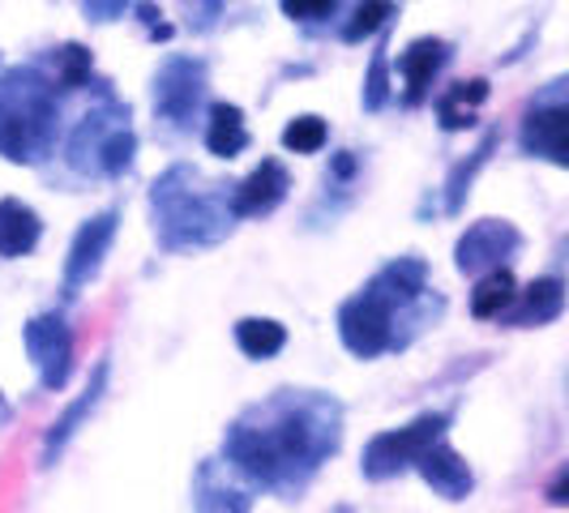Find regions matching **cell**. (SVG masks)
I'll use <instances>...</instances> for the list:
<instances>
[{
	"label": "cell",
	"instance_id": "cell-1",
	"mask_svg": "<svg viewBox=\"0 0 569 513\" xmlns=\"http://www.w3.org/2000/svg\"><path fill=\"white\" fill-rule=\"evenodd\" d=\"M342 450V402L321 390H274L223 432V462L257 492L296 496Z\"/></svg>",
	"mask_w": 569,
	"mask_h": 513
},
{
	"label": "cell",
	"instance_id": "cell-2",
	"mask_svg": "<svg viewBox=\"0 0 569 513\" xmlns=\"http://www.w3.org/2000/svg\"><path fill=\"white\" fill-rule=\"evenodd\" d=\"M441 309L446 300L428 291L425 256H395L339 304V342L356 360H377L386 351H402Z\"/></svg>",
	"mask_w": 569,
	"mask_h": 513
},
{
	"label": "cell",
	"instance_id": "cell-3",
	"mask_svg": "<svg viewBox=\"0 0 569 513\" xmlns=\"http://www.w3.org/2000/svg\"><path fill=\"white\" fill-rule=\"evenodd\" d=\"M231 184L206 180L189 163H171L150 184V223L168 253H198L223 244L236 228L231 214Z\"/></svg>",
	"mask_w": 569,
	"mask_h": 513
},
{
	"label": "cell",
	"instance_id": "cell-4",
	"mask_svg": "<svg viewBox=\"0 0 569 513\" xmlns=\"http://www.w3.org/2000/svg\"><path fill=\"white\" fill-rule=\"evenodd\" d=\"M60 124L57 82L39 69H4L0 73V159L9 163H39L52 154Z\"/></svg>",
	"mask_w": 569,
	"mask_h": 513
},
{
	"label": "cell",
	"instance_id": "cell-5",
	"mask_svg": "<svg viewBox=\"0 0 569 513\" xmlns=\"http://www.w3.org/2000/svg\"><path fill=\"white\" fill-rule=\"evenodd\" d=\"M138 159V133L129 129V108L103 90V108H90L69 138V168L82 175H124Z\"/></svg>",
	"mask_w": 569,
	"mask_h": 513
},
{
	"label": "cell",
	"instance_id": "cell-6",
	"mask_svg": "<svg viewBox=\"0 0 569 513\" xmlns=\"http://www.w3.org/2000/svg\"><path fill=\"white\" fill-rule=\"evenodd\" d=\"M450 420H455L450 411H425L411 424L386 428V432L369 436V445L360 454V475L369 484H390V480L407 475L416 466V457L425 454L432 441H441L450 432Z\"/></svg>",
	"mask_w": 569,
	"mask_h": 513
},
{
	"label": "cell",
	"instance_id": "cell-7",
	"mask_svg": "<svg viewBox=\"0 0 569 513\" xmlns=\"http://www.w3.org/2000/svg\"><path fill=\"white\" fill-rule=\"evenodd\" d=\"M22 346H27L30 364L39 372V385L48 394H60L73 376V360H78V339H73V325L60 309L30 316L22 325Z\"/></svg>",
	"mask_w": 569,
	"mask_h": 513
},
{
	"label": "cell",
	"instance_id": "cell-8",
	"mask_svg": "<svg viewBox=\"0 0 569 513\" xmlns=\"http://www.w3.org/2000/svg\"><path fill=\"white\" fill-rule=\"evenodd\" d=\"M206 60L168 57L154 73V115L176 133H189L206 103Z\"/></svg>",
	"mask_w": 569,
	"mask_h": 513
},
{
	"label": "cell",
	"instance_id": "cell-9",
	"mask_svg": "<svg viewBox=\"0 0 569 513\" xmlns=\"http://www.w3.org/2000/svg\"><path fill=\"white\" fill-rule=\"evenodd\" d=\"M518 145L531 159H548L552 168H569V103H566V78L552 82L540 99L527 108Z\"/></svg>",
	"mask_w": 569,
	"mask_h": 513
},
{
	"label": "cell",
	"instance_id": "cell-10",
	"mask_svg": "<svg viewBox=\"0 0 569 513\" xmlns=\"http://www.w3.org/2000/svg\"><path fill=\"white\" fill-rule=\"evenodd\" d=\"M116 228H120V210H99L94 219H86L82 228L73 231L69 240V256H64V270H60V295L64 300H78L86 286L99 279L103 261L116 244Z\"/></svg>",
	"mask_w": 569,
	"mask_h": 513
},
{
	"label": "cell",
	"instance_id": "cell-11",
	"mask_svg": "<svg viewBox=\"0 0 569 513\" xmlns=\"http://www.w3.org/2000/svg\"><path fill=\"white\" fill-rule=\"evenodd\" d=\"M522 249V231L506 219H480L458 235L455 244V270L467 279H480L497 265H510Z\"/></svg>",
	"mask_w": 569,
	"mask_h": 513
},
{
	"label": "cell",
	"instance_id": "cell-12",
	"mask_svg": "<svg viewBox=\"0 0 569 513\" xmlns=\"http://www.w3.org/2000/svg\"><path fill=\"white\" fill-rule=\"evenodd\" d=\"M108 376H112V360L103 355V360L94 364V372H90V381H86L82 394L69 402L57 420H52V428L43 432V445H39V466H43V471H52V466H57L60 454L73 445V436H78V432L86 428V420L94 415V406H99L103 394H108Z\"/></svg>",
	"mask_w": 569,
	"mask_h": 513
},
{
	"label": "cell",
	"instance_id": "cell-13",
	"mask_svg": "<svg viewBox=\"0 0 569 513\" xmlns=\"http://www.w3.org/2000/svg\"><path fill=\"white\" fill-rule=\"evenodd\" d=\"M257 487L240 480L223 457H206L193 471V510L198 513H253Z\"/></svg>",
	"mask_w": 569,
	"mask_h": 513
},
{
	"label": "cell",
	"instance_id": "cell-14",
	"mask_svg": "<svg viewBox=\"0 0 569 513\" xmlns=\"http://www.w3.org/2000/svg\"><path fill=\"white\" fill-rule=\"evenodd\" d=\"M291 193V175L279 159H261L240 184H231V214L236 219H266Z\"/></svg>",
	"mask_w": 569,
	"mask_h": 513
},
{
	"label": "cell",
	"instance_id": "cell-15",
	"mask_svg": "<svg viewBox=\"0 0 569 513\" xmlns=\"http://www.w3.org/2000/svg\"><path fill=\"white\" fill-rule=\"evenodd\" d=\"M561 313H566V279L543 274V279H531L527 286H518L513 300L506 304V313L497 321L510 325V330H540V325L561 321Z\"/></svg>",
	"mask_w": 569,
	"mask_h": 513
},
{
	"label": "cell",
	"instance_id": "cell-16",
	"mask_svg": "<svg viewBox=\"0 0 569 513\" xmlns=\"http://www.w3.org/2000/svg\"><path fill=\"white\" fill-rule=\"evenodd\" d=\"M420 480H425L441 501H450V505H458V501H467L471 492H476V471H471V462L458 454L455 445L441 436V441H432L425 454L416 457V466H411Z\"/></svg>",
	"mask_w": 569,
	"mask_h": 513
},
{
	"label": "cell",
	"instance_id": "cell-17",
	"mask_svg": "<svg viewBox=\"0 0 569 513\" xmlns=\"http://www.w3.org/2000/svg\"><path fill=\"white\" fill-rule=\"evenodd\" d=\"M446 60H450V43L446 39H416L402 52L399 69H402V82H407V94H402L407 108H420L425 103L432 82H437V73L446 69Z\"/></svg>",
	"mask_w": 569,
	"mask_h": 513
},
{
	"label": "cell",
	"instance_id": "cell-18",
	"mask_svg": "<svg viewBox=\"0 0 569 513\" xmlns=\"http://www.w3.org/2000/svg\"><path fill=\"white\" fill-rule=\"evenodd\" d=\"M43 240V219L30 210L27 201L18 198H0V256L4 261H18L30 256Z\"/></svg>",
	"mask_w": 569,
	"mask_h": 513
},
{
	"label": "cell",
	"instance_id": "cell-19",
	"mask_svg": "<svg viewBox=\"0 0 569 513\" xmlns=\"http://www.w3.org/2000/svg\"><path fill=\"white\" fill-rule=\"evenodd\" d=\"M206 150L214 159L231 163L236 154L249 150V124H244V112L236 103H210V120H206Z\"/></svg>",
	"mask_w": 569,
	"mask_h": 513
},
{
	"label": "cell",
	"instance_id": "cell-20",
	"mask_svg": "<svg viewBox=\"0 0 569 513\" xmlns=\"http://www.w3.org/2000/svg\"><path fill=\"white\" fill-rule=\"evenodd\" d=\"M497 142H501V133H497V129H488L485 138H480V145H476L462 163H455L450 180H446V214H450V219L462 214V205H467V198H471V184H476V175L488 168V159H492Z\"/></svg>",
	"mask_w": 569,
	"mask_h": 513
},
{
	"label": "cell",
	"instance_id": "cell-21",
	"mask_svg": "<svg viewBox=\"0 0 569 513\" xmlns=\"http://www.w3.org/2000/svg\"><path fill=\"white\" fill-rule=\"evenodd\" d=\"M488 99L485 78H471V82H455L441 99H437V115H441V129L446 133H462V129H476V108Z\"/></svg>",
	"mask_w": 569,
	"mask_h": 513
},
{
	"label": "cell",
	"instance_id": "cell-22",
	"mask_svg": "<svg viewBox=\"0 0 569 513\" xmlns=\"http://www.w3.org/2000/svg\"><path fill=\"white\" fill-rule=\"evenodd\" d=\"M231 334L244 360H274L287 346V325L274 316H240Z\"/></svg>",
	"mask_w": 569,
	"mask_h": 513
},
{
	"label": "cell",
	"instance_id": "cell-23",
	"mask_svg": "<svg viewBox=\"0 0 569 513\" xmlns=\"http://www.w3.org/2000/svg\"><path fill=\"white\" fill-rule=\"evenodd\" d=\"M513 291H518V279H513L510 265H497V270L480 274L476 291H471V316L476 321H497L513 300Z\"/></svg>",
	"mask_w": 569,
	"mask_h": 513
},
{
	"label": "cell",
	"instance_id": "cell-24",
	"mask_svg": "<svg viewBox=\"0 0 569 513\" xmlns=\"http://www.w3.org/2000/svg\"><path fill=\"white\" fill-rule=\"evenodd\" d=\"M390 18H395V0H356V13L347 18L342 39H347V43H360V39L377 34Z\"/></svg>",
	"mask_w": 569,
	"mask_h": 513
},
{
	"label": "cell",
	"instance_id": "cell-25",
	"mask_svg": "<svg viewBox=\"0 0 569 513\" xmlns=\"http://www.w3.org/2000/svg\"><path fill=\"white\" fill-rule=\"evenodd\" d=\"M360 103L365 112H381L390 103V48L381 43L369 60V73H365V90H360Z\"/></svg>",
	"mask_w": 569,
	"mask_h": 513
},
{
	"label": "cell",
	"instance_id": "cell-26",
	"mask_svg": "<svg viewBox=\"0 0 569 513\" xmlns=\"http://www.w3.org/2000/svg\"><path fill=\"white\" fill-rule=\"evenodd\" d=\"M326 142H330V129H326L321 115H296V120H287L283 145L291 154H317Z\"/></svg>",
	"mask_w": 569,
	"mask_h": 513
},
{
	"label": "cell",
	"instance_id": "cell-27",
	"mask_svg": "<svg viewBox=\"0 0 569 513\" xmlns=\"http://www.w3.org/2000/svg\"><path fill=\"white\" fill-rule=\"evenodd\" d=\"M57 82L64 90H82L90 82V52L82 43H64L57 48Z\"/></svg>",
	"mask_w": 569,
	"mask_h": 513
},
{
	"label": "cell",
	"instance_id": "cell-28",
	"mask_svg": "<svg viewBox=\"0 0 569 513\" xmlns=\"http://www.w3.org/2000/svg\"><path fill=\"white\" fill-rule=\"evenodd\" d=\"M291 22H317V18H330L339 9V0H279Z\"/></svg>",
	"mask_w": 569,
	"mask_h": 513
},
{
	"label": "cell",
	"instance_id": "cell-29",
	"mask_svg": "<svg viewBox=\"0 0 569 513\" xmlns=\"http://www.w3.org/2000/svg\"><path fill=\"white\" fill-rule=\"evenodd\" d=\"M78 4H82V13L90 22H116V18H124V9L133 0H78Z\"/></svg>",
	"mask_w": 569,
	"mask_h": 513
},
{
	"label": "cell",
	"instance_id": "cell-30",
	"mask_svg": "<svg viewBox=\"0 0 569 513\" xmlns=\"http://www.w3.org/2000/svg\"><path fill=\"white\" fill-rule=\"evenodd\" d=\"M133 9H138V18H142L146 30H150V39H171V27L163 22V13H159V9L150 4V0H138Z\"/></svg>",
	"mask_w": 569,
	"mask_h": 513
},
{
	"label": "cell",
	"instance_id": "cell-31",
	"mask_svg": "<svg viewBox=\"0 0 569 513\" xmlns=\"http://www.w3.org/2000/svg\"><path fill=\"white\" fill-rule=\"evenodd\" d=\"M548 505H557V510L569 505V466H561V471L552 475V484H548Z\"/></svg>",
	"mask_w": 569,
	"mask_h": 513
},
{
	"label": "cell",
	"instance_id": "cell-32",
	"mask_svg": "<svg viewBox=\"0 0 569 513\" xmlns=\"http://www.w3.org/2000/svg\"><path fill=\"white\" fill-rule=\"evenodd\" d=\"M189 4H193V9L201 13V27H210V22L219 18V9H223L228 0H189Z\"/></svg>",
	"mask_w": 569,
	"mask_h": 513
},
{
	"label": "cell",
	"instance_id": "cell-33",
	"mask_svg": "<svg viewBox=\"0 0 569 513\" xmlns=\"http://www.w3.org/2000/svg\"><path fill=\"white\" fill-rule=\"evenodd\" d=\"M330 513H351V510H347V505H339V510H330Z\"/></svg>",
	"mask_w": 569,
	"mask_h": 513
}]
</instances>
